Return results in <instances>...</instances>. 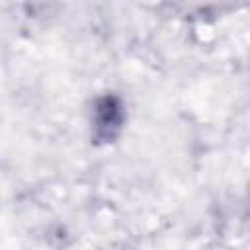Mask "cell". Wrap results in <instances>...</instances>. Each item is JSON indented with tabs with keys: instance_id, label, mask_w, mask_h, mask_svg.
<instances>
[{
	"instance_id": "cell-1",
	"label": "cell",
	"mask_w": 250,
	"mask_h": 250,
	"mask_svg": "<svg viewBox=\"0 0 250 250\" xmlns=\"http://www.w3.org/2000/svg\"><path fill=\"white\" fill-rule=\"evenodd\" d=\"M121 127V105L115 98H104L96 107V135L104 141L113 139Z\"/></svg>"
}]
</instances>
